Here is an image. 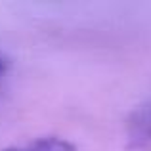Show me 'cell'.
<instances>
[{"label": "cell", "instance_id": "1", "mask_svg": "<svg viewBox=\"0 0 151 151\" xmlns=\"http://www.w3.org/2000/svg\"><path fill=\"white\" fill-rule=\"evenodd\" d=\"M4 151H77L71 142L63 140L59 136H42L37 140H31L27 144L14 145Z\"/></svg>", "mask_w": 151, "mask_h": 151}, {"label": "cell", "instance_id": "2", "mask_svg": "<svg viewBox=\"0 0 151 151\" xmlns=\"http://www.w3.org/2000/svg\"><path fill=\"white\" fill-rule=\"evenodd\" d=\"M130 126L136 136L151 142V101L144 103L142 107L136 109V113L130 119Z\"/></svg>", "mask_w": 151, "mask_h": 151}, {"label": "cell", "instance_id": "3", "mask_svg": "<svg viewBox=\"0 0 151 151\" xmlns=\"http://www.w3.org/2000/svg\"><path fill=\"white\" fill-rule=\"evenodd\" d=\"M6 69H8V59H6V55L0 52V77L6 73Z\"/></svg>", "mask_w": 151, "mask_h": 151}]
</instances>
